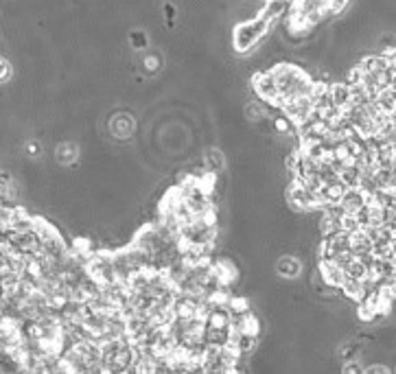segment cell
<instances>
[{"instance_id":"3","label":"cell","mask_w":396,"mask_h":374,"mask_svg":"<svg viewBox=\"0 0 396 374\" xmlns=\"http://www.w3.org/2000/svg\"><path fill=\"white\" fill-rule=\"evenodd\" d=\"M366 204H368V197L364 195L359 188H346L344 192V197L340 199L338 206L342 208L344 214H351V217H357L359 212H362L366 208Z\"/></svg>"},{"instance_id":"23","label":"cell","mask_w":396,"mask_h":374,"mask_svg":"<svg viewBox=\"0 0 396 374\" xmlns=\"http://www.w3.org/2000/svg\"><path fill=\"white\" fill-rule=\"evenodd\" d=\"M364 374H392L386 366H370V368H364Z\"/></svg>"},{"instance_id":"8","label":"cell","mask_w":396,"mask_h":374,"mask_svg":"<svg viewBox=\"0 0 396 374\" xmlns=\"http://www.w3.org/2000/svg\"><path fill=\"white\" fill-rule=\"evenodd\" d=\"M370 250H372V243H370V239L364 234V230H359V232H353V234H348V252L355 256V258H364L370 254Z\"/></svg>"},{"instance_id":"11","label":"cell","mask_w":396,"mask_h":374,"mask_svg":"<svg viewBox=\"0 0 396 374\" xmlns=\"http://www.w3.org/2000/svg\"><path fill=\"white\" fill-rule=\"evenodd\" d=\"M340 292L348 300H353V302H362V300L368 296L366 287H364V280H353V278H346V283L340 287Z\"/></svg>"},{"instance_id":"9","label":"cell","mask_w":396,"mask_h":374,"mask_svg":"<svg viewBox=\"0 0 396 374\" xmlns=\"http://www.w3.org/2000/svg\"><path fill=\"white\" fill-rule=\"evenodd\" d=\"M230 320H232V313L228 311L226 307H217L208 313L206 318V329H212V331H226L230 327Z\"/></svg>"},{"instance_id":"21","label":"cell","mask_w":396,"mask_h":374,"mask_svg":"<svg viewBox=\"0 0 396 374\" xmlns=\"http://www.w3.org/2000/svg\"><path fill=\"white\" fill-rule=\"evenodd\" d=\"M342 374H364V366L359 364L357 359H353V361H346Z\"/></svg>"},{"instance_id":"25","label":"cell","mask_w":396,"mask_h":374,"mask_svg":"<svg viewBox=\"0 0 396 374\" xmlns=\"http://www.w3.org/2000/svg\"><path fill=\"white\" fill-rule=\"evenodd\" d=\"M248 114H250L252 118H254V120H256V118H261V110H258L256 105H250V107H248Z\"/></svg>"},{"instance_id":"12","label":"cell","mask_w":396,"mask_h":374,"mask_svg":"<svg viewBox=\"0 0 396 374\" xmlns=\"http://www.w3.org/2000/svg\"><path fill=\"white\" fill-rule=\"evenodd\" d=\"M289 9V3H287V0H267V7L263 9V14L258 16L263 22H272V20H276L278 16H283L285 11Z\"/></svg>"},{"instance_id":"18","label":"cell","mask_w":396,"mask_h":374,"mask_svg":"<svg viewBox=\"0 0 396 374\" xmlns=\"http://www.w3.org/2000/svg\"><path fill=\"white\" fill-rule=\"evenodd\" d=\"M340 230L346 232V234H353V232H359V230H362V226H359L357 217L342 214V217H340Z\"/></svg>"},{"instance_id":"15","label":"cell","mask_w":396,"mask_h":374,"mask_svg":"<svg viewBox=\"0 0 396 374\" xmlns=\"http://www.w3.org/2000/svg\"><path fill=\"white\" fill-rule=\"evenodd\" d=\"M346 278H353V280H364L366 278V265L359 261V258H353L351 263L346 265Z\"/></svg>"},{"instance_id":"24","label":"cell","mask_w":396,"mask_h":374,"mask_svg":"<svg viewBox=\"0 0 396 374\" xmlns=\"http://www.w3.org/2000/svg\"><path fill=\"white\" fill-rule=\"evenodd\" d=\"M289 127H292V123L287 118H276V129L278 131H289Z\"/></svg>"},{"instance_id":"16","label":"cell","mask_w":396,"mask_h":374,"mask_svg":"<svg viewBox=\"0 0 396 374\" xmlns=\"http://www.w3.org/2000/svg\"><path fill=\"white\" fill-rule=\"evenodd\" d=\"M112 131L116 136L125 138V136L131 134V131H134V123H131V118H127V116H118L114 120V125H112Z\"/></svg>"},{"instance_id":"7","label":"cell","mask_w":396,"mask_h":374,"mask_svg":"<svg viewBox=\"0 0 396 374\" xmlns=\"http://www.w3.org/2000/svg\"><path fill=\"white\" fill-rule=\"evenodd\" d=\"M329 96H331V103L338 107V110H342V112L353 105L351 88H348L346 83H331V86H329Z\"/></svg>"},{"instance_id":"2","label":"cell","mask_w":396,"mask_h":374,"mask_svg":"<svg viewBox=\"0 0 396 374\" xmlns=\"http://www.w3.org/2000/svg\"><path fill=\"white\" fill-rule=\"evenodd\" d=\"M210 272H212L214 283H217L219 287H226V289H230L239 278V272H236L234 263L230 258H212Z\"/></svg>"},{"instance_id":"1","label":"cell","mask_w":396,"mask_h":374,"mask_svg":"<svg viewBox=\"0 0 396 374\" xmlns=\"http://www.w3.org/2000/svg\"><path fill=\"white\" fill-rule=\"evenodd\" d=\"M267 27L270 24L263 22L261 18H256L254 22L243 24V27H239L234 33V44H236L239 51H248L250 46H254L261 40V35L267 31Z\"/></svg>"},{"instance_id":"4","label":"cell","mask_w":396,"mask_h":374,"mask_svg":"<svg viewBox=\"0 0 396 374\" xmlns=\"http://www.w3.org/2000/svg\"><path fill=\"white\" fill-rule=\"evenodd\" d=\"M318 272L322 276L324 285H329L331 289H340L346 283V274L342 267H338L333 261H320L318 263Z\"/></svg>"},{"instance_id":"19","label":"cell","mask_w":396,"mask_h":374,"mask_svg":"<svg viewBox=\"0 0 396 374\" xmlns=\"http://www.w3.org/2000/svg\"><path fill=\"white\" fill-rule=\"evenodd\" d=\"M234 346H236V351L245 357V355H250V353H254V348H256V337L241 335V337H239V340H236Z\"/></svg>"},{"instance_id":"22","label":"cell","mask_w":396,"mask_h":374,"mask_svg":"<svg viewBox=\"0 0 396 374\" xmlns=\"http://www.w3.org/2000/svg\"><path fill=\"white\" fill-rule=\"evenodd\" d=\"M324 5H327V11H329V14H338V11L344 9L346 0H324Z\"/></svg>"},{"instance_id":"17","label":"cell","mask_w":396,"mask_h":374,"mask_svg":"<svg viewBox=\"0 0 396 374\" xmlns=\"http://www.w3.org/2000/svg\"><path fill=\"white\" fill-rule=\"evenodd\" d=\"M206 166H208V171L210 173H217L223 168V155L219 149H208L206 153Z\"/></svg>"},{"instance_id":"20","label":"cell","mask_w":396,"mask_h":374,"mask_svg":"<svg viewBox=\"0 0 396 374\" xmlns=\"http://www.w3.org/2000/svg\"><path fill=\"white\" fill-rule=\"evenodd\" d=\"M57 155H59V162L62 164H70L77 158V147L75 144H64V147H59Z\"/></svg>"},{"instance_id":"14","label":"cell","mask_w":396,"mask_h":374,"mask_svg":"<svg viewBox=\"0 0 396 374\" xmlns=\"http://www.w3.org/2000/svg\"><path fill=\"white\" fill-rule=\"evenodd\" d=\"M372 179H375L377 190L394 192V171H390V168H377V171L372 173Z\"/></svg>"},{"instance_id":"10","label":"cell","mask_w":396,"mask_h":374,"mask_svg":"<svg viewBox=\"0 0 396 374\" xmlns=\"http://www.w3.org/2000/svg\"><path fill=\"white\" fill-rule=\"evenodd\" d=\"M318 228H320V232H322L324 239H329V236L335 234V232H342V230H340V214H335V212H331V210H322Z\"/></svg>"},{"instance_id":"5","label":"cell","mask_w":396,"mask_h":374,"mask_svg":"<svg viewBox=\"0 0 396 374\" xmlns=\"http://www.w3.org/2000/svg\"><path fill=\"white\" fill-rule=\"evenodd\" d=\"M230 327H234L239 333L248 335V337H258V333H261V322L256 316H252L250 311L241 313V316H232Z\"/></svg>"},{"instance_id":"13","label":"cell","mask_w":396,"mask_h":374,"mask_svg":"<svg viewBox=\"0 0 396 374\" xmlns=\"http://www.w3.org/2000/svg\"><path fill=\"white\" fill-rule=\"evenodd\" d=\"M276 267H278V274L285 276V278H298L300 272H302V265L294 256H283Z\"/></svg>"},{"instance_id":"6","label":"cell","mask_w":396,"mask_h":374,"mask_svg":"<svg viewBox=\"0 0 396 374\" xmlns=\"http://www.w3.org/2000/svg\"><path fill=\"white\" fill-rule=\"evenodd\" d=\"M252 86H254L261 99H265L267 103H272L276 96H278V90H276V83L270 77V72H258V75L252 79Z\"/></svg>"}]
</instances>
